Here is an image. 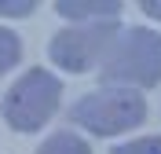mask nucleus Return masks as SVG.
<instances>
[{"instance_id":"nucleus-4","label":"nucleus","mask_w":161,"mask_h":154,"mask_svg":"<svg viewBox=\"0 0 161 154\" xmlns=\"http://www.w3.org/2000/svg\"><path fill=\"white\" fill-rule=\"evenodd\" d=\"M117 37H121V22H70L66 30L51 37L48 55L55 66L70 73H88L106 62Z\"/></svg>"},{"instance_id":"nucleus-8","label":"nucleus","mask_w":161,"mask_h":154,"mask_svg":"<svg viewBox=\"0 0 161 154\" xmlns=\"http://www.w3.org/2000/svg\"><path fill=\"white\" fill-rule=\"evenodd\" d=\"M110 154H161V136H139V140H128V143L114 147Z\"/></svg>"},{"instance_id":"nucleus-3","label":"nucleus","mask_w":161,"mask_h":154,"mask_svg":"<svg viewBox=\"0 0 161 154\" xmlns=\"http://www.w3.org/2000/svg\"><path fill=\"white\" fill-rule=\"evenodd\" d=\"M59 99H62V81L44 66H33L8 88L0 110L15 132H37L55 117Z\"/></svg>"},{"instance_id":"nucleus-1","label":"nucleus","mask_w":161,"mask_h":154,"mask_svg":"<svg viewBox=\"0 0 161 154\" xmlns=\"http://www.w3.org/2000/svg\"><path fill=\"white\" fill-rule=\"evenodd\" d=\"M99 77H103V84L132 88V92L161 84V33L147 30V26L121 30L106 62L99 66Z\"/></svg>"},{"instance_id":"nucleus-9","label":"nucleus","mask_w":161,"mask_h":154,"mask_svg":"<svg viewBox=\"0 0 161 154\" xmlns=\"http://www.w3.org/2000/svg\"><path fill=\"white\" fill-rule=\"evenodd\" d=\"M33 11H37L33 0H0V15H4V19H26Z\"/></svg>"},{"instance_id":"nucleus-5","label":"nucleus","mask_w":161,"mask_h":154,"mask_svg":"<svg viewBox=\"0 0 161 154\" xmlns=\"http://www.w3.org/2000/svg\"><path fill=\"white\" fill-rule=\"evenodd\" d=\"M55 11L70 22H121V4L114 0H59Z\"/></svg>"},{"instance_id":"nucleus-2","label":"nucleus","mask_w":161,"mask_h":154,"mask_svg":"<svg viewBox=\"0 0 161 154\" xmlns=\"http://www.w3.org/2000/svg\"><path fill=\"white\" fill-rule=\"evenodd\" d=\"M147 95L132 88L103 84L70 106V121L92 136H125L147 121Z\"/></svg>"},{"instance_id":"nucleus-6","label":"nucleus","mask_w":161,"mask_h":154,"mask_svg":"<svg viewBox=\"0 0 161 154\" xmlns=\"http://www.w3.org/2000/svg\"><path fill=\"white\" fill-rule=\"evenodd\" d=\"M37 154H92V147H88V140H80L77 132L62 128V132H51L48 140L37 147Z\"/></svg>"},{"instance_id":"nucleus-10","label":"nucleus","mask_w":161,"mask_h":154,"mask_svg":"<svg viewBox=\"0 0 161 154\" xmlns=\"http://www.w3.org/2000/svg\"><path fill=\"white\" fill-rule=\"evenodd\" d=\"M143 15H150V19H161V4H158V0L143 4Z\"/></svg>"},{"instance_id":"nucleus-7","label":"nucleus","mask_w":161,"mask_h":154,"mask_svg":"<svg viewBox=\"0 0 161 154\" xmlns=\"http://www.w3.org/2000/svg\"><path fill=\"white\" fill-rule=\"evenodd\" d=\"M19 59H22V41H19L11 30L0 26V77H4L8 70H15Z\"/></svg>"}]
</instances>
